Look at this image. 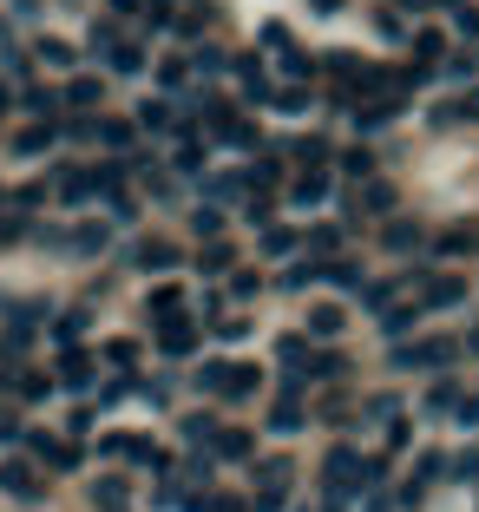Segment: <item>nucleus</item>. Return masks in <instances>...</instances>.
I'll list each match as a JSON object with an SVG mask.
<instances>
[{
  "label": "nucleus",
  "instance_id": "c03bdc74",
  "mask_svg": "<svg viewBox=\"0 0 479 512\" xmlns=\"http://www.w3.org/2000/svg\"><path fill=\"white\" fill-rule=\"evenodd\" d=\"M171 165L191 178V171H204V165H210V158H204V145H178V158H171Z\"/></svg>",
  "mask_w": 479,
  "mask_h": 512
},
{
  "label": "nucleus",
  "instance_id": "4d7b16f0",
  "mask_svg": "<svg viewBox=\"0 0 479 512\" xmlns=\"http://www.w3.org/2000/svg\"><path fill=\"white\" fill-rule=\"evenodd\" d=\"M283 73H289V79H309V73H315V60H302V53H289V60H283Z\"/></svg>",
  "mask_w": 479,
  "mask_h": 512
},
{
  "label": "nucleus",
  "instance_id": "f257e3e1",
  "mask_svg": "<svg viewBox=\"0 0 479 512\" xmlns=\"http://www.w3.org/2000/svg\"><path fill=\"white\" fill-rule=\"evenodd\" d=\"M322 486H329V512H342L348 493H368V460H361L355 447H335L329 460H322Z\"/></svg>",
  "mask_w": 479,
  "mask_h": 512
},
{
  "label": "nucleus",
  "instance_id": "4be33fe9",
  "mask_svg": "<svg viewBox=\"0 0 479 512\" xmlns=\"http://www.w3.org/2000/svg\"><path fill=\"white\" fill-rule=\"evenodd\" d=\"M217 453H224V460H250V453H256L250 427H224V434H217Z\"/></svg>",
  "mask_w": 479,
  "mask_h": 512
},
{
  "label": "nucleus",
  "instance_id": "1a4fd4ad",
  "mask_svg": "<svg viewBox=\"0 0 479 512\" xmlns=\"http://www.w3.org/2000/svg\"><path fill=\"white\" fill-rule=\"evenodd\" d=\"M342 309H335V302H315L309 309V342H335V335H342Z\"/></svg>",
  "mask_w": 479,
  "mask_h": 512
},
{
  "label": "nucleus",
  "instance_id": "49530a36",
  "mask_svg": "<svg viewBox=\"0 0 479 512\" xmlns=\"http://www.w3.org/2000/svg\"><path fill=\"white\" fill-rule=\"evenodd\" d=\"M276 112H309V92H302V86H283V92H276Z\"/></svg>",
  "mask_w": 479,
  "mask_h": 512
},
{
  "label": "nucleus",
  "instance_id": "2eb2a0df",
  "mask_svg": "<svg viewBox=\"0 0 479 512\" xmlns=\"http://www.w3.org/2000/svg\"><path fill=\"white\" fill-rule=\"evenodd\" d=\"M302 204V211H315V204H322V197H329V171H302L296 178V191H289Z\"/></svg>",
  "mask_w": 479,
  "mask_h": 512
},
{
  "label": "nucleus",
  "instance_id": "4468645a",
  "mask_svg": "<svg viewBox=\"0 0 479 512\" xmlns=\"http://www.w3.org/2000/svg\"><path fill=\"white\" fill-rule=\"evenodd\" d=\"M381 243H388L394 256H407V250H420V243H427V230H420V224H407V217H394V224H388V237H381Z\"/></svg>",
  "mask_w": 479,
  "mask_h": 512
},
{
  "label": "nucleus",
  "instance_id": "c756f323",
  "mask_svg": "<svg viewBox=\"0 0 479 512\" xmlns=\"http://www.w3.org/2000/svg\"><path fill=\"white\" fill-rule=\"evenodd\" d=\"M440 119H466V125H479V86H466L460 99H447V106H440Z\"/></svg>",
  "mask_w": 479,
  "mask_h": 512
},
{
  "label": "nucleus",
  "instance_id": "de8ad7c7",
  "mask_svg": "<svg viewBox=\"0 0 479 512\" xmlns=\"http://www.w3.org/2000/svg\"><path fill=\"white\" fill-rule=\"evenodd\" d=\"M73 250H79V256H92V250H105V230H92V224H86V230H73Z\"/></svg>",
  "mask_w": 479,
  "mask_h": 512
},
{
  "label": "nucleus",
  "instance_id": "3c124183",
  "mask_svg": "<svg viewBox=\"0 0 479 512\" xmlns=\"http://www.w3.org/2000/svg\"><path fill=\"white\" fill-rule=\"evenodd\" d=\"M263 250H270V256H283V250H296V230H270V237H263Z\"/></svg>",
  "mask_w": 479,
  "mask_h": 512
},
{
  "label": "nucleus",
  "instance_id": "f704fd0d",
  "mask_svg": "<svg viewBox=\"0 0 479 512\" xmlns=\"http://www.w3.org/2000/svg\"><path fill=\"white\" fill-rule=\"evenodd\" d=\"M329 283H342V289H361V263H355V256H329Z\"/></svg>",
  "mask_w": 479,
  "mask_h": 512
},
{
  "label": "nucleus",
  "instance_id": "69168bd1",
  "mask_svg": "<svg viewBox=\"0 0 479 512\" xmlns=\"http://www.w3.org/2000/svg\"><path fill=\"white\" fill-rule=\"evenodd\" d=\"M466 348H473V355H479V329H473V335H466Z\"/></svg>",
  "mask_w": 479,
  "mask_h": 512
},
{
  "label": "nucleus",
  "instance_id": "f03ea898",
  "mask_svg": "<svg viewBox=\"0 0 479 512\" xmlns=\"http://www.w3.org/2000/svg\"><path fill=\"white\" fill-rule=\"evenodd\" d=\"M289 460H263V467H256V506L250 512H283V493H289Z\"/></svg>",
  "mask_w": 479,
  "mask_h": 512
},
{
  "label": "nucleus",
  "instance_id": "58836bf2",
  "mask_svg": "<svg viewBox=\"0 0 479 512\" xmlns=\"http://www.w3.org/2000/svg\"><path fill=\"white\" fill-rule=\"evenodd\" d=\"M322 276H329V263H315V256H309V263H296L283 283H289V289H309V283H322Z\"/></svg>",
  "mask_w": 479,
  "mask_h": 512
},
{
  "label": "nucleus",
  "instance_id": "680f3d73",
  "mask_svg": "<svg viewBox=\"0 0 479 512\" xmlns=\"http://www.w3.org/2000/svg\"><path fill=\"white\" fill-rule=\"evenodd\" d=\"M105 7H112V14H138V0H105Z\"/></svg>",
  "mask_w": 479,
  "mask_h": 512
},
{
  "label": "nucleus",
  "instance_id": "338daca9",
  "mask_svg": "<svg viewBox=\"0 0 479 512\" xmlns=\"http://www.w3.org/2000/svg\"><path fill=\"white\" fill-rule=\"evenodd\" d=\"M296 512H315V506H296Z\"/></svg>",
  "mask_w": 479,
  "mask_h": 512
},
{
  "label": "nucleus",
  "instance_id": "aec40b11",
  "mask_svg": "<svg viewBox=\"0 0 479 512\" xmlns=\"http://www.w3.org/2000/svg\"><path fill=\"white\" fill-rule=\"evenodd\" d=\"M342 171H348L355 184H375V151H368V145H348V151H342Z\"/></svg>",
  "mask_w": 479,
  "mask_h": 512
},
{
  "label": "nucleus",
  "instance_id": "5fc2aeb1",
  "mask_svg": "<svg viewBox=\"0 0 479 512\" xmlns=\"http://www.w3.org/2000/svg\"><path fill=\"white\" fill-rule=\"evenodd\" d=\"M479 73V53H466V60H447V79H473Z\"/></svg>",
  "mask_w": 479,
  "mask_h": 512
},
{
  "label": "nucleus",
  "instance_id": "13d9d810",
  "mask_svg": "<svg viewBox=\"0 0 479 512\" xmlns=\"http://www.w3.org/2000/svg\"><path fill=\"white\" fill-rule=\"evenodd\" d=\"M453 421H460V427H479V394H473V401H460V414H453Z\"/></svg>",
  "mask_w": 479,
  "mask_h": 512
},
{
  "label": "nucleus",
  "instance_id": "423d86ee",
  "mask_svg": "<svg viewBox=\"0 0 479 512\" xmlns=\"http://www.w3.org/2000/svg\"><path fill=\"white\" fill-rule=\"evenodd\" d=\"M0 493H14V499H40L46 486L33 480V467H27V460H0Z\"/></svg>",
  "mask_w": 479,
  "mask_h": 512
},
{
  "label": "nucleus",
  "instance_id": "b1692460",
  "mask_svg": "<svg viewBox=\"0 0 479 512\" xmlns=\"http://www.w3.org/2000/svg\"><path fill=\"white\" fill-rule=\"evenodd\" d=\"M105 66H112V73H145V46L119 40V46H112V53H105Z\"/></svg>",
  "mask_w": 479,
  "mask_h": 512
},
{
  "label": "nucleus",
  "instance_id": "72a5a7b5",
  "mask_svg": "<svg viewBox=\"0 0 479 512\" xmlns=\"http://www.w3.org/2000/svg\"><path fill=\"white\" fill-rule=\"evenodd\" d=\"M138 125H145V132H171V106L165 99H145V106H138Z\"/></svg>",
  "mask_w": 479,
  "mask_h": 512
},
{
  "label": "nucleus",
  "instance_id": "2f4dec72",
  "mask_svg": "<svg viewBox=\"0 0 479 512\" xmlns=\"http://www.w3.org/2000/svg\"><path fill=\"white\" fill-rule=\"evenodd\" d=\"M46 145H53V125H27V132L14 138V151H20V158H40Z\"/></svg>",
  "mask_w": 479,
  "mask_h": 512
},
{
  "label": "nucleus",
  "instance_id": "052dcab7",
  "mask_svg": "<svg viewBox=\"0 0 479 512\" xmlns=\"http://www.w3.org/2000/svg\"><path fill=\"white\" fill-rule=\"evenodd\" d=\"M20 434V421H14V414H0V440H14Z\"/></svg>",
  "mask_w": 479,
  "mask_h": 512
},
{
  "label": "nucleus",
  "instance_id": "a878e982",
  "mask_svg": "<svg viewBox=\"0 0 479 512\" xmlns=\"http://www.w3.org/2000/svg\"><path fill=\"white\" fill-rule=\"evenodd\" d=\"M230 263H237L230 243H204V256H197V270H204V276H230Z\"/></svg>",
  "mask_w": 479,
  "mask_h": 512
},
{
  "label": "nucleus",
  "instance_id": "8fccbe9b",
  "mask_svg": "<svg viewBox=\"0 0 479 512\" xmlns=\"http://www.w3.org/2000/svg\"><path fill=\"white\" fill-rule=\"evenodd\" d=\"M99 138H105V145H125V138H132V125H125V119H99Z\"/></svg>",
  "mask_w": 479,
  "mask_h": 512
},
{
  "label": "nucleus",
  "instance_id": "774afa93",
  "mask_svg": "<svg viewBox=\"0 0 479 512\" xmlns=\"http://www.w3.org/2000/svg\"><path fill=\"white\" fill-rule=\"evenodd\" d=\"M0 204H7V191H0Z\"/></svg>",
  "mask_w": 479,
  "mask_h": 512
},
{
  "label": "nucleus",
  "instance_id": "864d4df0",
  "mask_svg": "<svg viewBox=\"0 0 479 512\" xmlns=\"http://www.w3.org/2000/svg\"><path fill=\"white\" fill-rule=\"evenodd\" d=\"M453 27H460L466 40H479V7H460V14H453Z\"/></svg>",
  "mask_w": 479,
  "mask_h": 512
},
{
  "label": "nucleus",
  "instance_id": "ea45409f",
  "mask_svg": "<svg viewBox=\"0 0 479 512\" xmlns=\"http://www.w3.org/2000/svg\"><path fill=\"white\" fill-rule=\"evenodd\" d=\"M92 506L119 512V506H125V480H99V486H92Z\"/></svg>",
  "mask_w": 479,
  "mask_h": 512
},
{
  "label": "nucleus",
  "instance_id": "09e8293b",
  "mask_svg": "<svg viewBox=\"0 0 479 512\" xmlns=\"http://www.w3.org/2000/svg\"><path fill=\"white\" fill-rule=\"evenodd\" d=\"M453 480H479V447H466L460 460H453Z\"/></svg>",
  "mask_w": 479,
  "mask_h": 512
},
{
  "label": "nucleus",
  "instance_id": "412c9836",
  "mask_svg": "<svg viewBox=\"0 0 479 512\" xmlns=\"http://www.w3.org/2000/svg\"><path fill=\"white\" fill-rule=\"evenodd\" d=\"M237 79H243V99H250V106H256V99H270V73H263L256 60H237Z\"/></svg>",
  "mask_w": 479,
  "mask_h": 512
},
{
  "label": "nucleus",
  "instance_id": "39448f33",
  "mask_svg": "<svg viewBox=\"0 0 479 512\" xmlns=\"http://www.w3.org/2000/svg\"><path fill=\"white\" fill-rule=\"evenodd\" d=\"M460 355V342H414V348H394V368H447Z\"/></svg>",
  "mask_w": 479,
  "mask_h": 512
},
{
  "label": "nucleus",
  "instance_id": "bb28decb",
  "mask_svg": "<svg viewBox=\"0 0 479 512\" xmlns=\"http://www.w3.org/2000/svg\"><path fill=\"white\" fill-rule=\"evenodd\" d=\"M414 53H420L414 66H434L440 53H447V33H440V27H420V33H414Z\"/></svg>",
  "mask_w": 479,
  "mask_h": 512
},
{
  "label": "nucleus",
  "instance_id": "9b49d317",
  "mask_svg": "<svg viewBox=\"0 0 479 512\" xmlns=\"http://www.w3.org/2000/svg\"><path fill=\"white\" fill-rule=\"evenodd\" d=\"M420 316H427V309H420V302H394L388 316H381V335H388V342H401V335H407V329H414V322H420Z\"/></svg>",
  "mask_w": 479,
  "mask_h": 512
},
{
  "label": "nucleus",
  "instance_id": "0e129e2a",
  "mask_svg": "<svg viewBox=\"0 0 479 512\" xmlns=\"http://www.w3.org/2000/svg\"><path fill=\"white\" fill-rule=\"evenodd\" d=\"M7 106H14V86H7V79H0V112H7Z\"/></svg>",
  "mask_w": 479,
  "mask_h": 512
},
{
  "label": "nucleus",
  "instance_id": "7ed1b4c3",
  "mask_svg": "<svg viewBox=\"0 0 479 512\" xmlns=\"http://www.w3.org/2000/svg\"><path fill=\"white\" fill-rule=\"evenodd\" d=\"M132 270H145V276H165V270H178V243H165V237H145V243H132Z\"/></svg>",
  "mask_w": 479,
  "mask_h": 512
},
{
  "label": "nucleus",
  "instance_id": "6ab92c4d",
  "mask_svg": "<svg viewBox=\"0 0 479 512\" xmlns=\"http://www.w3.org/2000/svg\"><path fill=\"white\" fill-rule=\"evenodd\" d=\"M230 381H237V362H204L197 368V388L204 394H230Z\"/></svg>",
  "mask_w": 479,
  "mask_h": 512
},
{
  "label": "nucleus",
  "instance_id": "20e7f679",
  "mask_svg": "<svg viewBox=\"0 0 479 512\" xmlns=\"http://www.w3.org/2000/svg\"><path fill=\"white\" fill-rule=\"evenodd\" d=\"M447 467H453L447 453H420V460H414V480L401 486V506H420V499H427V486H434Z\"/></svg>",
  "mask_w": 479,
  "mask_h": 512
},
{
  "label": "nucleus",
  "instance_id": "ddd939ff",
  "mask_svg": "<svg viewBox=\"0 0 479 512\" xmlns=\"http://www.w3.org/2000/svg\"><path fill=\"white\" fill-rule=\"evenodd\" d=\"M99 191V171H60V204H86Z\"/></svg>",
  "mask_w": 479,
  "mask_h": 512
},
{
  "label": "nucleus",
  "instance_id": "a211bd4d",
  "mask_svg": "<svg viewBox=\"0 0 479 512\" xmlns=\"http://www.w3.org/2000/svg\"><path fill=\"white\" fill-rule=\"evenodd\" d=\"M302 421H309V414H302L296 394H283V401L270 407V427H276V434H302Z\"/></svg>",
  "mask_w": 479,
  "mask_h": 512
},
{
  "label": "nucleus",
  "instance_id": "4c0bfd02",
  "mask_svg": "<svg viewBox=\"0 0 479 512\" xmlns=\"http://www.w3.org/2000/svg\"><path fill=\"white\" fill-rule=\"evenodd\" d=\"M86 335V309H66L60 322H53V342H79Z\"/></svg>",
  "mask_w": 479,
  "mask_h": 512
},
{
  "label": "nucleus",
  "instance_id": "603ef678",
  "mask_svg": "<svg viewBox=\"0 0 479 512\" xmlns=\"http://www.w3.org/2000/svg\"><path fill=\"white\" fill-rule=\"evenodd\" d=\"M224 145H237V151H250V145H263V138H256V132H250V125H230V132H224Z\"/></svg>",
  "mask_w": 479,
  "mask_h": 512
},
{
  "label": "nucleus",
  "instance_id": "473e14b6",
  "mask_svg": "<svg viewBox=\"0 0 479 512\" xmlns=\"http://www.w3.org/2000/svg\"><path fill=\"white\" fill-rule=\"evenodd\" d=\"M217 434H224L217 414H184V440H210V447H217Z\"/></svg>",
  "mask_w": 479,
  "mask_h": 512
},
{
  "label": "nucleus",
  "instance_id": "9d476101",
  "mask_svg": "<svg viewBox=\"0 0 479 512\" xmlns=\"http://www.w3.org/2000/svg\"><path fill=\"white\" fill-rule=\"evenodd\" d=\"M60 106H66V92H53V86H27L20 92V112H33V119H53Z\"/></svg>",
  "mask_w": 479,
  "mask_h": 512
},
{
  "label": "nucleus",
  "instance_id": "5701e85b",
  "mask_svg": "<svg viewBox=\"0 0 479 512\" xmlns=\"http://www.w3.org/2000/svg\"><path fill=\"white\" fill-rule=\"evenodd\" d=\"M309 381H348V355H335V348H322L309 362Z\"/></svg>",
  "mask_w": 479,
  "mask_h": 512
},
{
  "label": "nucleus",
  "instance_id": "0eeeda50",
  "mask_svg": "<svg viewBox=\"0 0 479 512\" xmlns=\"http://www.w3.org/2000/svg\"><path fill=\"white\" fill-rule=\"evenodd\" d=\"M420 309H460V302H466V283H460V276H434V283H427V289H420Z\"/></svg>",
  "mask_w": 479,
  "mask_h": 512
},
{
  "label": "nucleus",
  "instance_id": "7c9ffc66",
  "mask_svg": "<svg viewBox=\"0 0 479 512\" xmlns=\"http://www.w3.org/2000/svg\"><path fill=\"white\" fill-rule=\"evenodd\" d=\"M466 250H479V224H460L440 237V256H466Z\"/></svg>",
  "mask_w": 479,
  "mask_h": 512
},
{
  "label": "nucleus",
  "instance_id": "37998d69",
  "mask_svg": "<svg viewBox=\"0 0 479 512\" xmlns=\"http://www.w3.org/2000/svg\"><path fill=\"white\" fill-rule=\"evenodd\" d=\"M7 381H14V394H20V401H40V394L53 388L46 375H7Z\"/></svg>",
  "mask_w": 479,
  "mask_h": 512
},
{
  "label": "nucleus",
  "instance_id": "79ce46f5",
  "mask_svg": "<svg viewBox=\"0 0 479 512\" xmlns=\"http://www.w3.org/2000/svg\"><path fill=\"white\" fill-rule=\"evenodd\" d=\"M191 66H197V73H224V66H230V53H224V46H197V53H191Z\"/></svg>",
  "mask_w": 479,
  "mask_h": 512
},
{
  "label": "nucleus",
  "instance_id": "c85d7f7f",
  "mask_svg": "<svg viewBox=\"0 0 479 512\" xmlns=\"http://www.w3.org/2000/svg\"><path fill=\"white\" fill-rule=\"evenodd\" d=\"M60 381H66V388H86V381H92V362L79 355V348H66V355H60Z\"/></svg>",
  "mask_w": 479,
  "mask_h": 512
},
{
  "label": "nucleus",
  "instance_id": "e433bc0d",
  "mask_svg": "<svg viewBox=\"0 0 479 512\" xmlns=\"http://www.w3.org/2000/svg\"><path fill=\"white\" fill-rule=\"evenodd\" d=\"M191 230H197V237H217V230H224V211H217V204H197V211H191Z\"/></svg>",
  "mask_w": 479,
  "mask_h": 512
},
{
  "label": "nucleus",
  "instance_id": "cd10ccee",
  "mask_svg": "<svg viewBox=\"0 0 479 512\" xmlns=\"http://www.w3.org/2000/svg\"><path fill=\"white\" fill-rule=\"evenodd\" d=\"M427 414H460V381H434L427 388Z\"/></svg>",
  "mask_w": 479,
  "mask_h": 512
},
{
  "label": "nucleus",
  "instance_id": "a19ab883",
  "mask_svg": "<svg viewBox=\"0 0 479 512\" xmlns=\"http://www.w3.org/2000/svg\"><path fill=\"white\" fill-rule=\"evenodd\" d=\"M361 414H368V421H394V414H401V394H368Z\"/></svg>",
  "mask_w": 479,
  "mask_h": 512
},
{
  "label": "nucleus",
  "instance_id": "bf43d9fd",
  "mask_svg": "<svg viewBox=\"0 0 479 512\" xmlns=\"http://www.w3.org/2000/svg\"><path fill=\"white\" fill-rule=\"evenodd\" d=\"M427 7H447V0H401V14H427Z\"/></svg>",
  "mask_w": 479,
  "mask_h": 512
},
{
  "label": "nucleus",
  "instance_id": "6e6d98bb",
  "mask_svg": "<svg viewBox=\"0 0 479 512\" xmlns=\"http://www.w3.org/2000/svg\"><path fill=\"white\" fill-rule=\"evenodd\" d=\"M256 289H263V283H256L250 270H237V276H230V296H256Z\"/></svg>",
  "mask_w": 479,
  "mask_h": 512
},
{
  "label": "nucleus",
  "instance_id": "6e6552de",
  "mask_svg": "<svg viewBox=\"0 0 479 512\" xmlns=\"http://www.w3.org/2000/svg\"><path fill=\"white\" fill-rule=\"evenodd\" d=\"M158 348H165V355H191V348H197V322L165 316V322H158Z\"/></svg>",
  "mask_w": 479,
  "mask_h": 512
},
{
  "label": "nucleus",
  "instance_id": "f8f14e48",
  "mask_svg": "<svg viewBox=\"0 0 479 512\" xmlns=\"http://www.w3.org/2000/svg\"><path fill=\"white\" fill-rule=\"evenodd\" d=\"M27 447L40 453V460H53V467H60V473H73V467H79V447H66V440H46V434H33Z\"/></svg>",
  "mask_w": 479,
  "mask_h": 512
},
{
  "label": "nucleus",
  "instance_id": "393cba45",
  "mask_svg": "<svg viewBox=\"0 0 479 512\" xmlns=\"http://www.w3.org/2000/svg\"><path fill=\"white\" fill-rule=\"evenodd\" d=\"M33 60H40V66H53V73H66V66L79 60V53H73L66 40H40V46H33Z\"/></svg>",
  "mask_w": 479,
  "mask_h": 512
},
{
  "label": "nucleus",
  "instance_id": "c9c22d12",
  "mask_svg": "<svg viewBox=\"0 0 479 512\" xmlns=\"http://www.w3.org/2000/svg\"><path fill=\"white\" fill-rule=\"evenodd\" d=\"M125 460H132V467H151V473H165V453L151 447V440H132V447H125Z\"/></svg>",
  "mask_w": 479,
  "mask_h": 512
},
{
  "label": "nucleus",
  "instance_id": "dca6fc26",
  "mask_svg": "<svg viewBox=\"0 0 479 512\" xmlns=\"http://www.w3.org/2000/svg\"><path fill=\"white\" fill-rule=\"evenodd\" d=\"M99 99H105V86H99V79H92V73H79V79H66V106H79V112H92V106H99Z\"/></svg>",
  "mask_w": 479,
  "mask_h": 512
},
{
  "label": "nucleus",
  "instance_id": "e2e57ef3",
  "mask_svg": "<svg viewBox=\"0 0 479 512\" xmlns=\"http://www.w3.org/2000/svg\"><path fill=\"white\" fill-rule=\"evenodd\" d=\"M309 7H315V14H335V7H342V0H309Z\"/></svg>",
  "mask_w": 479,
  "mask_h": 512
},
{
  "label": "nucleus",
  "instance_id": "f3484780",
  "mask_svg": "<svg viewBox=\"0 0 479 512\" xmlns=\"http://www.w3.org/2000/svg\"><path fill=\"white\" fill-rule=\"evenodd\" d=\"M355 204H361V211H368V217H388L394 211V184H361V191H355Z\"/></svg>",
  "mask_w": 479,
  "mask_h": 512
},
{
  "label": "nucleus",
  "instance_id": "a18cd8bd",
  "mask_svg": "<svg viewBox=\"0 0 479 512\" xmlns=\"http://www.w3.org/2000/svg\"><path fill=\"white\" fill-rule=\"evenodd\" d=\"M14 204H20V217H27V211H40V204H46V184H20V191H14Z\"/></svg>",
  "mask_w": 479,
  "mask_h": 512
}]
</instances>
